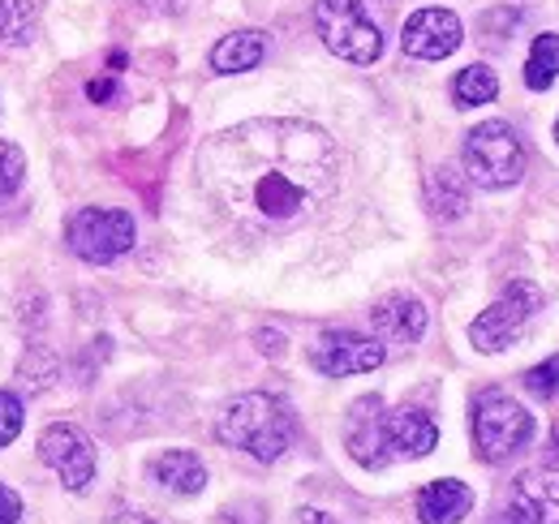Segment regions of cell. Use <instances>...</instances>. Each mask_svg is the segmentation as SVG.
I'll list each match as a JSON object with an SVG mask.
<instances>
[{
    "label": "cell",
    "mask_w": 559,
    "mask_h": 524,
    "mask_svg": "<svg viewBox=\"0 0 559 524\" xmlns=\"http://www.w3.org/2000/svg\"><path fill=\"white\" fill-rule=\"evenodd\" d=\"M199 181L241 228H297L336 194L341 151L310 121H246L203 142Z\"/></svg>",
    "instance_id": "1"
},
{
    "label": "cell",
    "mask_w": 559,
    "mask_h": 524,
    "mask_svg": "<svg viewBox=\"0 0 559 524\" xmlns=\"http://www.w3.org/2000/svg\"><path fill=\"white\" fill-rule=\"evenodd\" d=\"M293 434H297V417L293 408L276 400L267 392H250V395H237L224 417H219V439L246 456L263 460L272 464L280 460L288 448H293Z\"/></svg>",
    "instance_id": "2"
},
{
    "label": "cell",
    "mask_w": 559,
    "mask_h": 524,
    "mask_svg": "<svg viewBox=\"0 0 559 524\" xmlns=\"http://www.w3.org/2000/svg\"><path fill=\"white\" fill-rule=\"evenodd\" d=\"M461 159H465V177L483 190H508L525 177V146L516 130L503 121H487L465 133Z\"/></svg>",
    "instance_id": "3"
},
{
    "label": "cell",
    "mask_w": 559,
    "mask_h": 524,
    "mask_svg": "<svg viewBox=\"0 0 559 524\" xmlns=\"http://www.w3.org/2000/svg\"><path fill=\"white\" fill-rule=\"evenodd\" d=\"M314 26L328 52L349 66H374L383 57V35L361 0H314Z\"/></svg>",
    "instance_id": "4"
},
{
    "label": "cell",
    "mask_w": 559,
    "mask_h": 524,
    "mask_svg": "<svg viewBox=\"0 0 559 524\" xmlns=\"http://www.w3.org/2000/svg\"><path fill=\"white\" fill-rule=\"evenodd\" d=\"M534 434V417L503 392H483L474 404V448L487 464H499L521 452Z\"/></svg>",
    "instance_id": "5"
},
{
    "label": "cell",
    "mask_w": 559,
    "mask_h": 524,
    "mask_svg": "<svg viewBox=\"0 0 559 524\" xmlns=\"http://www.w3.org/2000/svg\"><path fill=\"white\" fill-rule=\"evenodd\" d=\"M66 241L82 262H112L134 246V215L117 206H82L66 224Z\"/></svg>",
    "instance_id": "6"
},
{
    "label": "cell",
    "mask_w": 559,
    "mask_h": 524,
    "mask_svg": "<svg viewBox=\"0 0 559 524\" xmlns=\"http://www.w3.org/2000/svg\"><path fill=\"white\" fill-rule=\"evenodd\" d=\"M538 310H543V288H538V284H530V279L508 284V293H503L490 310H483V314L474 319V327H469L474 348H483V353L508 348L516 335H525V327L534 323Z\"/></svg>",
    "instance_id": "7"
},
{
    "label": "cell",
    "mask_w": 559,
    "mask_h": 524,
    "mask_svg": "<svg viewBox=\"0 0 559 524\" xmlns=\"http://www.w3.org/2000/svg\"><path fill=\"white\" fill-rule=\"evenodd\" d=\"M383 344L357 335V331H328L310 344V366L328 379H349V374H370L383 366Z\"/></svg>",
    "instance_id": "8"
},
{
    "label": "cell",
    "mask_w": 559,
    "mask_h": 524,
    "mask_svg": "<svg viewBox=\"0 0 559 524\" xmlns=\"http://www.w3.org/2000/svg\"><path fill=\"white\" fill-rule=\"evenodd\" d=\"M39 456H44V464L57 468V477L73 495L86 490L91 477H95V443L78 426H48L39 434Z\"/></svg>",
    "instance_id": "9"
},
{
    "label": "cell",
    "mask_w": 559,
    "mask_h": 524,
    "mask_svg": "<svg viewBox=\"0 0 559 524\" xmlns=\"http://www.w3.org/2000/svg\"><path fill=\"white\" fill-rule=\"evenodd\" d=\"M465 31H461V17L452 9H418L405 31H401V48L418 61H443L461 48Z\"/></svg>",
    "instance_id": "10"
},
{
    "label": "cell",
    "mask_w": 559,
    "mask_h": 524,
    "mask_svg": "<svg viewBox=\"0 0 559 524\" xmlns=\"http://www.w3.org/2000/svg\"><path fill=\"white\" fill-rule=\"evenodd\" d=\"M435 443H439V430L421 408H392V413L383 408V452H388V464L392 460L430 456Z\"/></svg>",
    "instance_id": "11"
},
{
    "label": "cell",
    "mask_w": 559,
    "mask_h": 524,
    "mask_svg": "<svg viewBox=\"0 0 559 524\" xmlns=\"http://www.w3.org/2000/svg\"><path fill=\"white\" fill-rule=\"evenodd\" d=\"M345 443L357 464L366 468H383L388 452H383V400L379 395H366L349 408V421H345Z\"/></svg>",
    "instance_id": "12"
},
{
    "label": "cell",
    "mask_w": 559,
    "mask_h": 524,
    "mask_svg": "<svg viewBox=\"0 0 559 524\" xmlns=\"http://www.w3.org/2000/svg\"><path fill=\"white\" fill-rule=\"evenodd\" d=\"M370 323L392 344H418L421 331H426V306L409 293H396V297H383L370 310Z\"/></svg>",
    "instance_id": "13"
},
{
    "label": "cell",
    "mask_w": 559,
    "mask_h": 524,
    "mask_svg": "<svg viewBox=\"0 0 559 524\" xmlns=\"http://www.w3.org/2000/svg\"><path fill=\"white\" fill-rule=\"evenodd\" d=\"M474 508V490L456 477H443V481H430L418 495V521L421 524H456L469 516Z\"/></svg>",
    "instance_id": "14"
},
{
    "label": "cell",
    "mask_w": 559,
    "mask_h": 524,
    "mask_svg": "<svg viewBox=\"0 0 559 524\" xmlns=\"http://www.w3.org/2000/svg\"><path fill=\"white\" fill-rule=\"evenodd\" d=\"M512 503H521L538 524H559V468H530L512 486Z\"/></svg>",
    "instance_id": "15"
},
{
    "label": "cell",
    "mask_w": 559,
    "mask_h": 524,
    "mask_svg": "<svg viewBox=\"0 0 559 524\" xmlns=\"http://www.w3.org/2000/svg\"><path fill=\"white\" fill-rule=\"evenodd\" d=\"M263 57H267V39L259 31H237L211 48V69L215 73H246V69L263 66Z\"/></svg>",
    "instance_id": "16"
},
{
    "label": "cell",
    "mask_w": 559,
    "mask_h": 524,
    "mask_svg": "<svg viewBox=\"0 0 559 524\" xmlns=\"http://www.w3.org/2000/svg\"><path fill=\"white\" fill-rule=\"evenodd\" d=\"M151 477L173 495H199L207 486V468L194 452H164L151 464Z\"/></svg>",
    "instance_id": "17"
},
{
    "label": "cell",
    "mask_w": 559,
    "mask_h": 524,
    "mask_svg": "<svg viewBox=\"0 0 559 524\" xmlns=\"http://www.w3.org/2000/svg\"><path fill=\"white\" fill-rule=\"evenodd\" d=\"M426 202H430V211L439 219H456V215L469 211V186H465V177L456 168L443 164V168H435L426 177Z\"/></svg>",
    "instance_id": "18"
},
{
    "label": "cell",
    "mask_w": 559,
    "mask_h": 524,
    "mask_svg": "<svg viewBox=\"0 0 559 524\" xmlns=\"http://www.w3.org/2000/svg\"><path fill=\"white\" fill-rule=\"evenodd\" d=\"M452 95H456V104H461V108L490 104V99L499 95V78H495V69L490 66H469V69H461V73H456Z\"/></svg>",
    "instance_id": "19"
},
{
    "label": "cell",
    "mask_w": 559,
    "mask_h": 524,
    "mask_svg": "<svg viewBox=\"0 0 559 524\" xmlns=\"http://www.w3.org/2000/svg\"><path fill=\"white\" fill-rule=\"evenodd\" d=\"M559 78V35H538L525 61V86L530 91H547Z\"/></svg>",
    "instance_id": "20"
},
{
    "label": "cell",
    "mask_w": 559,
    "mask_h": 524,
    "mask_svg": "<svg viewBox=\"0 0 559 524\" xmlns=\"http://www.w3.org/2000/svg\"><path fill=\"white\" fill-rule=\"evenodd\" d=\"M35 35V0H0V39L26 44Z\"/></svg>",
    "instance_id": "21"
},
{
    "label": "cell",
    "mask_w": 559,
    "mask_h": 524,
    "mask_svg": "<svg viewBox=\"0 0 559 524\" xmlns=\"http://www.w3.org/2000/svg\"><path fill=\"white\" fill-rule=\"evenodd\" d=\"M22 177H26V155H22V146L9 142V138H0V198L17 194Z\"/></svg>",
    "instance_id": "22"
},
{
    "label": "cell",
    "mask_w": 559,
    "mask_h": 524,
    "mask_svg": "<svg viewBox=\"0 0 559 524\" xmlns=\"http://www.w3.org/2000/svg\"><path fill=\"white\" fill-rule=\"evenodd\" d=\"M525 388L538 395V400H556L559 395V353L556 357H547L543 366H534V370L525 374Z\"/></svg>",
    "instance_id": "23"
},
{
    "label": "cell",
    "mask_w": 559,
    "mask_h": 524,
    "mask_svg": "<svg viewBox=\"0 0 559 524\" xmlns=\"http://www.w3.org/2000/svg\"><path fill=\"white\" fill-rule=\"evenodd\" d=\"M22 430V400L13 392H0V448H9Z\"/></svg>",
    "instance_id": "24"
},
{
    "label": "cell",
    "mask_w": 559,
    "mask_h": 524,
    "mask_svg": "<svg viewBox=\"0 0 559 524\" xmlns=\"http://www.w3.org/2000/svg\"><path fill=\"white\" fill-rule=\"evenodd\" d=\"M17 521H22V499L9 486H0V524H17Z\"/></svg>",
    "instance_id": "25"
},
{
    "label": "cell",
    "mask_w": 559,
    "mask_h": 524,
    "mask_svg": "<svg viewBox=\"0 0 559 524\" xmlns=\"http://www.w3.org/2000/svg\"><path fill=\"white\" fill-rule=\"evenodd\" d=\"M490 524H538V521H534V516H530L521 503H508V508H503V512H499Z\"/></svg>",
    "instance_id": "26"
},
{
    "label": "cell",
    "mask_w": 559,
    "mask_h": 524,
    "mask_svg": "<svg viewBox=\"0 0 559 524\" xmlns=\"http://www.w3.org/2000/svg\"><path fill=\"white\" fill-rule=\"evenodd\" d=\"M86 95H91V99H112V82H91Z\"/></svg>",
    "instance_id": "27"
},
{
    "label": "cell",
    "mask_w": 559,
    "mask_h": 524,
    "mask_svg": "<svg viewBox=\"0 0 559 524\" xmlns=\"http://www.w3.org/2000/svg\"><path fill=\"white\" fill-rule=\"evenodd\" d=\"M108 524H155V521H146V516H139V512H117Z\"/></svg>",
    "instance_id": "28"
},
{
    "label": "cell",
    "mask_w": 559,
    "mask_h": 524,
    "mask_svg": "<svg viewBox=\"0 0 559 524\" xmlns=\"http://www.w3.org/2000/svg\"><path fill=\"white\" fill-rule=\"evenodd\" d=\"M297 524H336V521H328L323 512H297Z\"/></svg>",
    "instance_id": "29"
},
{
    "label": "cell",
    "mask_w": 559,
    "mask_h": 524,
    "mask_svg": "<svg viewBox=\"0 0 559 524\" xmlns=\"http://www.w3.org/2000/svg\"><path fill=\"white\" fill-rule=\"evenodd\" d=\"M259 340H263V353H280V335H276V331H263Z\"/></svg>",
    "instance_id": "30"
},
{
    "label": "cell",
    "mask_w": 559,
    "mask_h": 524,
    "mask_svg": "<svg viewBox=\"0 0 559 524\" xmlns=\"http://www.w3.org/2000/svg\"><path fill=\"white\" fill-rule=\"evenodd\" d=\"M556 138H559V126H556Z\"/></svg>",
    "instance_id": "31"
}]
</instances>
